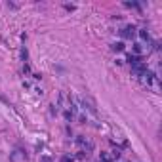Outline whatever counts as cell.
Masks as SVG:
<instances>
[{"mask_svg": "<svg viewBox=\"0 0 162 162\" xmlns=\"http://www.w3.org/2000/svg\"><path fill=\"white\" fill-rule=\"evenodd\" d=\"M139 78H141V82L143 84H147V88H153V90H160V82H158V76L154 74V73H151L149 69H145V71L141 73V74H137Z\"/></svg>", "mask_w": 162, "mask_h": 162, "instance_id": "cell-1", "label": "cell"}, {"mask_svg": "<svg viewBox=\"0 0 162 162\" xmlns=\"http://www.w3.org/2000/svg\"><path fill=\"white\" fill-rule=\"evenodd\" d=\"M76 143L80 145V149H82V154H84V153L88 154L91 149H94V143H91V141H88V139H84V137H76Z\"/></svg>", "mask_w": 162, "mask_h": 162, "instance_id": "cell-2", "label": "cell"}, {"mask_svg": "<svg viewBox=\"0 0 162 162\" xmlns=\"http://www.w3.org/2000/svg\"><path fill=\"white\" fill-rule=\"evenodd\" d=\"M120 34H122L124 38H132V36H136V29H133L132 25H126L124 29L120 31Z\"/></svg>", "mask_w": 162, "mask_h": 162, "instance_id": "cell-3", "label": "cell"}, {"mask_svg": "<svg viewBox=\"0 0 162 162\" xmlns=\"http://www.w3.org/2000/svg\"><path fill=\"white\" fill-rule=\"evenodd\" d=\"M115 158H112L111 153H101V162H112Z\"/></svg>", "mask_w": 162, "mask_h": 162, "instance_id": "cell-4", "label": "cell"}, {"mask_svg": "<svg viewBox=\"0 0 162 162\" xmlns=\"http://www.w3.org/2000/svg\"><path fill=\"white\" fill-rule=\"evenodd\" d=\"M139 36H141L143 40H147V42L151 40V36H149V33H147V29H141V31H139Z\"/></svg>", "mask_w": 162, "mask_h": 162, "instance_id": "cell-5", "label": "cell"}, {"mask_svg": "<svg viewBox=\"0 0 162 162\" xmlns=\"http://www.w3.org/2000/svg\"><path fill=\"white\" fill-rule=\"evenodd\" d=\"M112 50L122 52V50H124V44H122V42H116V44H112Z\"/></svg>", "mask_w": 162, "mask_h": 162, "instance_id": "cell-6", "label": "cell"}, {"mask_svg": "<svg viewBox=\"0 0 162 162\" xmlns=\"http://www.w3.org/2000/svg\"><path fill=\"white\" fill-rule=\"evenodd\" d=\"M141 50H143L141 44H133V52H136V53H141Z\"/></svg>", "mask_w": 162, "mask_h": 162, "instance_id": "cell-7", "label": "cell"}, {"mask_svg": "<svg viewBox=\"0 0 162 162\" xmlns=\"http://www.w3.org/2000/svg\"><path fill=\"white\" fill-rule=\"evenodd\" d=\"M40 162H52V158L48 157V154H42V157H40Z\"/></svg>", "mask_w": 162, "mask_h": 162, "instance_id": "cell-8", "label": "cell"}, {"mask_svg": "<svg viewBox=\"0 0 162 162\" xmlns=\"http://www.w3.org/2000/svg\"><path fill=\"white\" fill-rule=\"evenodd\" d=\"M63 162H74V160H73L71 157H65V158H63Z\"/></svg>", "mask_w": 162, "mask_h": 162, "instance_id": "cell-9", "label": "cell"}]
</instances>
